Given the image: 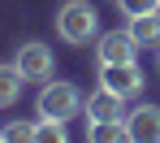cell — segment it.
<instances>
[{"label":"cell","instance_id":"cell-4","mask_svg":"<svg viewBox=\"0 0 160 143\" xmlns=\"http://www.w3.org/2000/svg\"><path fill=\"white\" fill-rule=\"evenodd\" d=\"M100 87H108V91H117V95L134 100V95L143 91V69H138V61H121V65H100Z\"/></svg>","mask_w":160,"mask_h":143},{"label":"cell","instance_id":"cell-6","mask_svg":"<svg viewBox=\"0 0 160 143\" xmlns=\"http://www.w3.org/2000/svg\"><path fill=\"white\" fill-rule=\"evenodd\" d=\"M100 65H121V61H134L138 57V43H134L130 30H108V35H100Z\"/></svg>","mask_w":160,"mask_h":143},{"label":"cell","instance_id":"cell-7","mask_svg":"<svg viewBox=\"0 0 160 143\" xmlns=\"http://www.w3.org/2000/svg\"><path fill=\"white\" fill-rule=\"evenodd\" d=\"M126 135L134 143H156L160 139V109L156 104H138L134 113H126Z\"/></svg>","mask_w":160,"mask_h":143},{"label":"cell","instance_id":"cell-9","mask_svg":"<svg viewBox=\"0 0 160 143\" xmlns=\"http://www.w3.org/2000/svg\"><path fill=\"white\" fill-rule=\"evenodd\" d=\"M22 83H26V78H22L18 65H0V109H9V104L22 95Z\"/></svg>","mask_w":160,"mask_h":143},{"label":"cell","instance_id":"cell-10","mask_svg":"<svg viewBox=\"0 0 160 143\" xmlns=\"http://www.w3.org/2000/svg\"><path fill=\"white\" fill-rule=\"evenodd\" d=\"M87 139H95V143L130 139V135H126V117H121V121H95V126H87Z\"/></svg>","mask_w":160,"mask_h":143},{"label":"cell","instance_id":"cell-8","mask_svg":"<svg viewBox=\"0 0 160 143\" xmlns=\"http://www.w3.org/2000/svg\"><path fill=\"white\" fill-rule=\"evenodd\" d=\"M126 30L134 35V43H138V48H160V13L126 18Z\"/></svg>","mask_w":160,"mask_h":143},{"label":"cell","instance_id":"cell-14","mask_svg":"<svg viewBox=\"0 0 160 143\" xmlns=\"http://www.w3.org/2000/svg\"><path fill=\"white\" fill-rule=\"evenodd\" d=\"M156 65H160V52H156Z\"/></svg>","mask_w":160,"mask_h":143},{"label":"cell","instance_id":"cell-13","mask_svg":"<svg viewBox=\"0 0 160 143\" xmlns=\"http://www.w3.org/2000/svg\"><path fill=\"white\" fill-rule=\"evenodd\" d=\"M126 18H143V13H160V0H117Z\"/></svg>","mask_w":160,"mask_h":143},{"label":"cell","instance_id":"cell-2","mask_svg":"<svg viewBox=\"0 0 160 143\" xmlns=\"http://www.w3.org/2000/svg\"><path fill=\"white\" fill-rule=\"evenodd\" d=\"M82 109V95L74 83H43L39 91V100H35V117H56V121H69V117H78Z\"/></svg>","mask_w":160,"mask_h":143},{"label":"cell","instance_id":"cell-11","mask_svg":"<svg viewBox=\"0 0 160 143\" xmlns=\"http://www.w3.org/2000/svg\"><path fill=\"white\" fill-rule=\"evenodd\" d=\"M35 139H39V143H65V121L39 117V121H35Z\"/></svg>","mask_w":160,"mask_h":143},{"label":"cell","instance_id":"cell-3","mask_svg":"<svg viewBox=\"0 0 160 143\" xmlns=\"http://www.w3.org/2000/svg\"><path fill=\"white\" fill-rule=\"evenodd\" d=\"M13 65L22 69V78H26V83H48V78H52V69H56V57H52V48H48V43H22V48H18V57H13Z\"/></svg>","mask_w":160,"mask_h":143},{"label":"cell","instance_id":"cell-12","mask_svg":"<svg viewBox=\"0 0 160 143\" xmlns=\"http://www.w3.org/2000/svg\"><path fill=\"white\" fill-rule=\"evenodd\" d=\"M0 139H4V143H26V139H35V121H9V126L0 130Z\"/></svg>","mask_w":160,"mask_h":143},{"label":"cell","instance_id":"cell-5","mask_svg":"<svg viewBox=\"0 0 160 143\" xmlns=\"http://www.w3.org/2000/svg\"><path fill=\"white\" fill-rule=\"evenodd\" d=\"M121 117H126V95H117L108 87H100L95 95H87V126H95V121H121Z\"/></svg>","mask_w":160,"mask_h":143},{"label":"cell","instance_id":"cell-1","mask_svg":"<svg viewBox=\"0 0 160 143\" xmlns=\"http://www.w3.org/2000/svg\"><path fill=\"white\" fill-rule=\"evenodd\" d=\"M56 35L65 43H87L100 35V13L91 0H65L61 13H56Z\"/></svg>","mask_w":160,"mask_h":143}]
</instances>
